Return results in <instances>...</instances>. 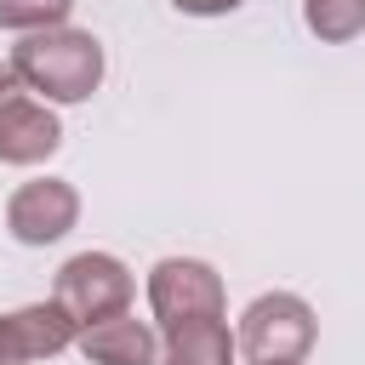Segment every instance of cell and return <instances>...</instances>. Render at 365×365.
Wrapping results in <instances>:
<instances>
[{
    "instance_id": "7c38bea8",
    "label": "cell",
    "mask_w": 365,
    "mask_h": 365,
    "mask_svg": "<svg viewBox=\"0 0 365 365\" xmlns=\"http://www.w3.org/2000/svg\"><path fill=\"white\" fill-rule=\"evenodd\" d=\"M177 11H188V17H222V11H240L245 0H171Z\"/></svg>"
},
{
    "instance_id": "3957f363",
    "label": "cell",
    "mask_w": 365,
    "mask_h": 365,
    "mask_svg": "<svg viewBox=\"0 0 365 365\" xmlns=\"http://www.w3.org/2000/svg\"><path fill=\"white\" fill-rule=\"evenodd\" d=\"M51 302H57L80 331H86V325H103V319H114V314L131 308V268H125L120 257H108V251H80V257H68V262L57 268Z\"/></svg>"
},
{
    "instance_id": "8992f818",
    "label": "cell",
    "mask_w": 365,
    "mask_h": 365,
    "mask_svg": "<svg viewBox=\"0 0 365 365\" xmlns=\"http://www.w3.org/2000/svg\"><path fill=\"white\" fill-rule=\"evenodd\" d=\"M74 336H80V325H74L57 302H34V308H17V314H0V365L51 359V354H63Z\"/></svg>"
},
{
    "instance_id": "9c48e42d",
    "label": "cell",
    "mask_w": 365,
    "mask_h": 365,
    "mask_svg": "<svg viewBox=\"0 0 365 365\" xmlns=\"http://www.w3.org/2000/svg\"><path fill=\"white\" fill-rule=\"evenodd\" d=\"M234 336L222 319H188L165 331V365H228L234 359Z\"/></svg>"
},
{
    "instance_id": "5b68a950",
    "label": "cell",
    "mask_w": 365,
    "mask_h": 365,
    "mask_svg": "<svg viewBox=\"0 0 365 365\" xmlns=\"http://www.w3.org/2000/svg\"><path fill=\"white\" fill-rule=\"evenodd\" d=\"M74 222H80V194H74V182H63V177L23 182V188L6 200V228H11V240H23V245H51V240H63Z\"/></svg>"
},
{
    "instance_id": "52a82bcc",
    "label": "cell",
    "mask_w": 365,
    "mask_h": 365,
    "mask_svg": "<svg viewBox=\"0 0 365 365\" xmlns=\"http://www.w3.org/2000/svg\"><path fill=\"white\" fill-rule=\"evenodd\" d=\"M63 148V125L46 103H29V97H11L0 108V160L6 165H40Z\"/></svg>"
},
{
    "instance_id": "4fadbf2b",
    "label": "cell",
    "mask_w": 365,
    "mask_h": 365,
    "mask_svg": "<svg viewBox=\"0 0 365 365\" xmlns=\"http://www.w3.org/2000/svg\"><path fill=\"white\" fill-rule=\"evenodd\" d=\"M17 97V74H11V63H0V108Z\"/></svg>"
},
{
    "instance_id": "8fae6325",
    "label": "cell",
    "mask_w": 365,
    "mask_h": 365,
    "mask_svg": "<svg viewBox=\"0 0 365 365\" xmlns=\"http://www.w3.org/2000/svg\"><path fill=\"white\" fill-rule=\"evenodd\" d=\"M68 11H74V0H0V29L46 34V29H63Z\"/></svg>"
},
{
    "instance_id": "277c9868",
    "label": "cell",
    "mask_w": 365,
    "mask_h": 365,
    "mask_svg": "<svg viewBox=\"0 0 365 365\" xmlns=\"http://www.w3.org/2000/svg\"><path fill=\"white\" fill-rule=\"evenodd\" d=\"M148 308L171 331V325H188V319H222L228 297H222V279H217L211 262H200V257H165L148 274Z\"/></svg>"
},
{
    "instance_id": "ba28073f",
    "label": "cell",
    "mask_w": 365,
    "mask_h": 365,
    "mask_svg": "<svg viewBox=\"0 0 365 365\" xmlns=\"http://www.w3.org/2000/svg\"><path fill=\"white\" fill-rule=\"evenodd\" d=\"M74 342H80V354H86L91 365H154V359H160L154 325H143V319H131V314H114V319H103V325H86Z\"/></svg>"
},
{
    "instance_id": "6da1fadb",
    "label": "cell",
    "mask_w": 365,
    "mask_h": 365,
    "mask_svg": "<svg viewBox=\"0 0 365 365\" xmlns=\"http://www.w3.org/2000/svg\"><path fill=\"white\" fill-rule=\"evenodd\" d=\"M11 74L46 103H86L103 86V40L86 29H46L11 46Z\"/></svg>"
},
{
    "instance_id": "30bf717a",
    "label": "cell",
    "mask_w": 365,
    "mask_h": 365,
    "mask_svg": "<svg viewBox=\"0 0 365 365\" xmlns=\"http://www.w3.org/2000/svg\"><path fill=\"white\" fill-rule=\"evenodd\" d=\"M302 23H308L319 40L342 46V40L365 34V0H302Z\"/></svg>"
},
{
    "instance_id": "7a4b0ae2",
    "label": "cell",
    "mask_w": 365,
    "mask_h": 365,
    "mask_svg": "<svg viewBox=\"0 0 365 365\" xmlns=\"http://www.w3.org/2000/svg\"><path fill=\"white\" fill-rule=\"evenodd\" d=\"M319 325H314V308L291 291H268L257 297L245 314H240V354L251 365H302L308 348H314Z\"/></svg>"
}]
</instances>
